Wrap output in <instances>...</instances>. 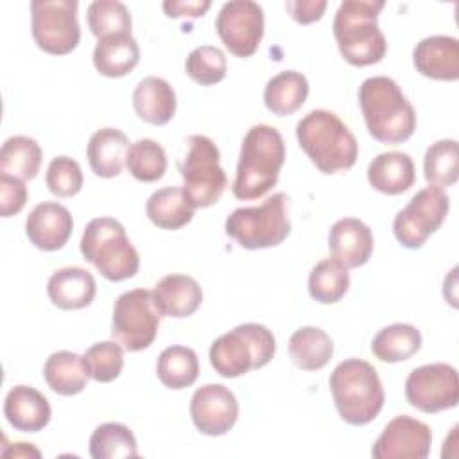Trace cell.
I'll return each instance as SVG.
<instances>
[{
    "label": "cell",
    "mask_w": 459,
    "mask_h": 459,
    "mask_svg": "<svg viewBox=\"0 0 459 459\" xmlns=\"http://www.w3.org/2000/svg\"><path fill=\"white\" fill-rule=\"evenodd\" d=\"M140 61V47L131 32L108 34L93 48V65L104 77H124Z\"/></svg>",
    "instance_id": "25"
},
{
    "label": "cell",
    "mask_w": 459,
    "mask_h": 459,
    "mask_svg": "<svg viewBox=\"0 0 459 459\" xmlns=\"http://www.w3.org/2000/svg\"><path fill=\"white\" fill-rule=\"evenodd\" d=\"M45 183L50 194H54L56 197H61V199L74 197L75 194L81 192L84 183L81 165L70 156H56L48 163Z\"/></svg>",
    "instance_id": "41"
},
{
    "label": "cell",
    "mask_w": 459,
    "mask_h": 459,
    "mask_svg": "<svg viewBox=\"0 0 459 459\" xmlns=\"http://www.w3.org/2000/svg\"><path fill=\"white\" fill-rule=\"evenodd\" d=\"M339 416L355 427L373 421L384 407V387L377 369L362 359H346L328 380Z\"/></svg>",
    "instance_id": "5"
},
{
    "label": "cell",
    "mask_w": 459,
    "mask_h": 459,
    "mask_svg": "<svg viewBox=\"0 0 459 459\" xmlns=\"http://www.w3.org/2000/svg\"><path fill=\"white\" fill-rule=\"evenodd\" d=\"M359 104L366 127L375 140L398 145L412 136L416 111L391 77H368L359 88Z\"/></svg>",
    "instance_id": "2"
},
{
    "label": "cell",
    "mask_w": 459,
    "mask_h": 459,
    "mask_svg": "<svg viewBox=\"0 0 459 459\" xmlns=\"http://www.w3.org/2000/svg\"><path fill=\"white\" fill-rule=\"evenodd\" d=\"M152 299L161 316L188 317L203 303V289L188 274H167L152 289Z\"/></svg>",
    "instance_id": "20"
},
{
    "label": "cell",
    "mask_w": 459,
    "mask_h": 459,
    "mask_svg": "<svg viewBox=\"0 0 459 459\" xmlns=\"http://www.w3.org/2000/svg\"><path fill=\"white\" fill-rule=\"evenodd\" d=\"M226 68L228 63L224 52L213 45H201L194 48L185 61L186 75L201 86L221 82L226 77Z\"/></svg>",
    "instance_id": "39"
},
{
    "label": "cell",
    "mask_w": 459,
    "mask_h": 459,
    "mask_svg": "<svg viewBox=\"0 0 459 459\" xmlns=\"http://www.w3.org/2000/svg\"><path fill=\"white\" fill-rule=\"evenodd\" d=\"M430 427L411 416L393 418L371 448L375 459H425L430 452Z\"/></svg>",
    "instance_id": "15"
},
{
    "label": "cell",
    "mask_w": 459,
    "mask_h": 459,
    "mask_svg": "<svg viewBox=\"0 0 459 459\" xmlns=\"http://www.w3.org/2000/svg\"><path fill=\"white\" fill-rule=\"evenodd\" d=\"M2 455H7V457H41V452L32 446L30 443H14L11 448H4L2 450Z\"/></svg>",
    "instance_id": "45"
},
{
    "label": "cell",
    "mask_w": 459,
    "mask_h": 459,
    "mask_svg": "<svg viewBox=\"0 0 459 459\" xmlns=\"http://www.w3.org/2000/svg\"><path fill=\"white\" fill-rule=\"evenodd\" d=\"M350 287V273L333 258L317 262L308 276V294L323 305L337 303Z\"/></svg>",
    "instance_id": "34"
},
{
    "label": "cell",
    "mask_w": 459,
    "mask_h": 459,
    "mask_svg": "<svg viewBox=\"0 0 459 459\" xmlns=\"http://www.w3.org/2000/svg\"><path fill=\"white\" fill-rule=\"evenodd\" d=\"M129 149L127 136L117 127H102L90 136L88 142V161L95 176L117 178L124 165Z\"/></svg>",
    "instance_id": "26"
},
{
    "label": "cell",
    "mask_w": 459,
    "mask_h": 459,
    "mask_svg": "<svg viewBox=\"0 0 459 459\" xmlns=\"http://www.w3.org/2000/svg\"><path fill=\"white\" fill-rule=\"evenodd\" d=\"M382 0H344L333 18V36L341 56L353 66H369L384 59L387 41L378 29Z\"/></svg>",
    "instance_id": "4"
},
{
    "label": "cell",
    "mask_w": 459,
    "mask_h": 459,
    "mask_svg": "<svg viewBox=\"0 0 459 459\" xmlns=\"http://www.w3.org/2000/svg\"><path fill=\"white\" fill-rule=\"evenodd\" d=\"M43 377L47 385L63 396L79 394L88 384V371L84 359L74 351H56L43 366Z\"/></svg>",
    "instance_id": "29"
},
{
    "label": "cell",
    "mask_w": 459,
    "mask_h": 459,
    "mask_svg": "<svg viewBox=\"0 0 459 459\" xmlns=\"http://www.w3.org/2000/svg\"><path fill=\"white\" fill-rule=\"evenodd\" d=\"M373 233L366 222L355 217H344L333 222L328 233V249L332 258L346 269L364 265L373 253Z\"/></svg>",
    "instance_id": "18"
},
{
    "label": "cell",
    "mask_w": 459,
    "mask_h": 459,
    "mask_svg": "<svg viewBox=\"0 0 459 459\" xmlns=\"http://www.w3.org/2000/svg\"><path fill=\"white\" fill-rule=\"evenodd\" d=\"M450 199L443 188L429 185L416 192L393 221L396 240L407 249H420L446 219Z\"/></svg>",
    "instance_id": "12"
},
{
    "label": "cell",
    "mask_w": 459,
    "mask_h": 459,
    "mask_svg": "<svg viewBox=\"0 0 459 459\" xmlns=\"http://www.w3.org/2000/svg\"><path fill=\"white\" fill-rule=\"evenodd\" d=\"M421 348V333L409 323H394L382 328L371 341L373 355L387 364L411 359Z\"/></svg>",
    "instance_id": "31"
},
{
    "label": "cell",
    "mask_w": 459,
    "mask_h": 459,
    "mask_svg": "<svg viewBox=\"0 0 459 459\" xmlns=\"http://www.w3.org/2000/svg\"><path fill=\"white\" fill-rule=\"evenodd\" d=\"M77 7V0L30 2L32 38L43 52L65 56L75 50L81 39Z\"/></svg>",
    "instance_id": "11"
},
{
    "label": "cell",
    "mask_w": 459,
    "mask_h": 459,
    "mask_svg": "<svg viewBox=\"0 0 459 459\" xmlns=\"http://www.w3.org/2000/svg\"><path fill=\"white\" fill-rule=\"evenodd\" d=\"M215 30L230 54L249 57L264 38V11L251 0L226 2L215 18Z\"/></svg>",
    "instance_id": "14"
},
{
    "label": "cell",
    "mask_w": 459,
    "mask_h": 459,
    "mask_svg": "<svg viewBox=\"0 0 459 459\" xmlns=\"http://www.w3.org/2000/svg\"><path fill=\"white\" fill-rule=\"evenodd\" d=\"M289 355L299 369L317 371L330 362L333 355V341L317 326H303L290 335Z\"/></svg>",
    "instance_id": "30"
},
{
    "label": "cell",
    "mask_w": 459,
    "mask_h": 459,
    "mask_svg": "<svg viewBox=\"0 0 459 459\" xmlns=\"http://www.w3.org/2000/svg\"><path fill=\"white\" fill-rule=\"evenodd\" d=\"M4 414L11 427L20 432L43 430L52 416L48 400L30 385H14L4 402Z\"/></svg>",
    "instance_id": "21"
},
{
    "label": "cell",
    "mask_w": 459,
    "mask_h": 459,
    "mask_svg": "<svg viewBox=\"0 0 459 459\" xmlns=\"http://www.w3.org/2000/svg\"><path fill=\"white\" fill-rule=\"evenodd\" d=\"M276 351L273 332L258 323H244L217 337L210 346V362L224 378H237L267 366Z\"/></svg>",
    "instance_id": "7"
},
{
    "label": "cell",
    "mask_w": 459,
    "mask_h": 459,
    "mask_svg": "<svg viewBox=\"0 0 459 459\" xmlns=\"http://www.w3.org/2000/svg\"><path fill=\"white\" fill-rule=\"evenodd\" d=\"M90 455L93 459L136 457L138 445L131 429L124 423L108 421L99 425L90 436Z\"/></svg>",
    "instance_id": "35"
},
{
    "label": "cell",
    "mask_w": 459,
    "mask_h": 459,
    "mask_svg": "<svg viewBox=\"0 0 459 459\" xmlns=\"http://www.w3.org/2000/svg\"><path fill=\"white\" fill-rule=\"evenodd\" d=\"M74 230L70 210L59 203L45 201L32 208L25 221V235L32 246L43 251L61 249Z\"/></svg>",
    "instance_id": "17"
},
{
    "label": "cell",
    "mask_w": 459,
    "mask_h": 459,
    "mask_svg": "<svg viewBox=\"0 0 459 459\" xmlns=\"http://www.w3.org/2000/svg\"><path fill=\"white\" fill-rule=\"evenodd\" d=\"M29 197L23 179L0 172V215L13 217L22 212Z\"/></svg>",
    "instance_id": "42"
},
{
    "label": "cell",
    "mask_w": 459,
    "mask_h": 459,
    "mask_svg": "<svg viewBox=\"0 0 459 459\" xmlns=\"http://www.w3.org/2000/svg\"><path fill=\"white\" fill-rule=\"evenodd\" d=\"M326 0H289L285 2V9L290 18L301 25L314 23L323 18L326 9Z\"/></svg>",
    "instance_id": "43"
},
{
    "label": "cell",
    "mask_w": 459,
    "mask_h": 459,
    "mask_svg": "<svg viewBox=\"0 0 459 459\" xmlns=\"http://www.w3.org/2000/svg\"><path fill=\"white\" fill-rule=\"evenodd\" d=\"M405 398L412 407L427 414L455 407L459 402L455 368L445 362L414 368L405 380Z\"/></svg>",
    "instance_id": "13"
},
{
    "label": "cell",
    "mask_w": 459,
    "mask_h": 459,
    "mask_svg": "<svg viewBox=\"0 0 459 459\" xmlns=\"http://www.w3.org/2000/svg\"><path fill=\"white\" fill-rule=\"evenodd\" d=\"M423 172L429 185L452 186L459 178V149L452 138L434 142L423 158Z\"/></svg>",
    "instance_id": "37"
},
{
    "label": "cell",
    "mask_w": 459,
    "mask_h": 459,
    "mask_svg": "<svg viewBox=\"0 0 459 459\" xmlns=\"http://www.w3.org/2000/svg\"><path fill=\"white\" fill-rule=\"evenodd\" d=\"M308 97V81L301 72L283 70L271 77L264 88L265 108L278 115H292Z\"/></svg>",
    "instance_id": "28"
},
{
    "label": "cell",
    "mask_w": 459,
    "mask_h": 459,
    "mask_svg": "<svg viewBox=\"0 0 459 459\" xmlns=\"http://www.w3.org/2000/svg\"><path fill=\"white\" fill-rule=\"evenodd\" d=\"M369 185L387 195L407 192L416 181V169L412 158L400 151L380 152L368 165Z\"/></svg>",
    "instance_id": "23"
},
{
    "label": "cell",
    "mask_w": 459,
    "mask_h": 459,
    "mask_svg": "<svg viewBox=\"0 0 459 459\" xmlns=\"http://www.w3.org/2000/svg\"><path fill=\"white\" fill-rule=\"evenodd\" d=\"M160 317L152 290L133 289L120 294L113 305L111 335L127 351L149 348L160 328Z\"/></svg>",
    "instance_id": "10"
},
{
    "label": "cell",
    "mask_w": 459,
    "mask_h": 459,
    "mask_svg": "<svg viewBox=\"0 0 459 459\" xmlns=\"http://www.w3.org/2000/svg\"><path fill=\"white\" fill-rule=\"evenodd\" d=\"M84 366L95 382H113L124 368V348L117 341H102L91 344L84 355Z\"/></svg>",
    "instance_id": "40"
},
{
    "label": "cell",
    "mask_w": 459,
    "mask_h": 459,
    "mask_svg": "<svg viewBox=\"0 0 459 459\" xmlns=\"http://www.w3.org/2000/svg\"><path fill=\"white\" fill-rule=\"evenodd\" d=\"M176 106V93L161 77H143L133 91V108L136 115L152 126H165L170 122Z\"/></svg>",
    "instance_id": "24"
},
{
    "label": "cell",
    "mask_w": 459,
    "mask_h": 459,
    "mask_svg": "<svg viewBox=\"0 0 459 459\" xmlns=\"http://www.w3.org/2000/svg\"><path fill=\"white\" fill-rule=\"evenodd\" d=\"M287 201L283 192H276L258 206L233 210L224 222L226 235L244 249H265L281 244L290 233Z\"/></svg>",
    "instance_id": "8"
},
{
    "label": "cell",
    "mask_w": 459,
    "mask_h": 459,
    "mask_svg": "<svg viewBox=\"0 0 459 459\" xmlns=\"http://www.w3.org/2000/svg\"><path fill=\"white\" fill-rule=\"evenodd\" d=\"M194 206L183 186H163L151 194L145 203L149 221L161 230H179L194 217Z\"/></svg>",
    "instance_id": "27"
},
{
    "label": "cell",
    "mask_w": 459,
    "mask_h": 459,
    "mask_svg": "<svg viewBox=\"0 0 459 459\" xmlns=\"http://www.w3.org/2000/svg\"><path fill=\"white\" fill-rule=\"evenodd\" d=\"M47 294L57 308L79 310L93 301L97 283L93 274L82 267H63L48 278Z\"/></svg>",
    "instance_id": "22"
},
{
    "label": "cell",
    "mask_w": 459,
    "mask_h": 459,
    "mask_svg": "<svg viewBox=\"0 0 459 459\" xmlns=\"http://www.w3.org/2000/svg\"><path fill=\"white\" fill-rule=\"evenodd\" d=\"M296 138L299 147L323 174L348 170L357 161V138L348 126L328 109L308 111L296 124Z\"/></svg>",
    "instance_id": "3"
},
{
    "label": "cell",
    "mask_w": 459,
    "mask_h": 459,
    "mask_svg": "<svg viewBox=\"0 0 459 459\" xmlns=\"http://www.w3.org/2000/svg\"><path fill=\"white\" fill-rule=\"evenodd\" d=\"M126 167L134 179L142 183H154L161 179L167 170L165 149L156 140L140 138L129 145Z\"/></svg>",
    "instance_id": "36"
},
{
    "label": "cell",
    "mask_w": 459,
    "mask_h": 459,
    "mask_svg": "<svg viewBox=\"0 0 459 459\" xmlns=\"http://www.w3.org/2000/svg\"><path fill=\"white\" fill-rule=\"evenodd\" d=\"M41 147L34 138L16 134L4 142L0 149V172L20 178L32 179L41 167Z\"/></svg>",
    "instance_id": "33"
},
{
    "label": "cell",
    "mask_w": 459,
    "mask_h": 459,
    "mask_svg": "<svg viewBox=\"0 0 459 459\" xmlns=\"http://www.w3.org/2000/svg\"><path fill=\"white\" fill-rule=\"evenodd\" d=\"M79 246L84 260L109 281H122L138 273V251L127 238L126 228L113 217L91 219Z\"/></svg>",
    "instance_id": "6"
},
{
    "label": "cell",
    "mask_w": 459,
    "mask_h": 459,
    "mask_svg": "<svg viewBox=\"0 0 459 459\" xmlns=\"http://www.w3.org/2000/svg\"><path fill=\"white\" fill-rule=\"evenodd\" d=\"M285 163V143L280 131L267 124L253 126L240 147L233 195L253 201L265 195L276 183Z\"/></svg>",
    "instance_id": "1"
},
{
    "label": "cell",
    "mask_w": 459,
    "mask_h": 459,
    "mask_svg": "<svg viewBox=\"0 0 459 459\" xmlns=\"http://www.w3.org/2000/svg\"><path fill=\"white\" fill-rule=\"evenodd\" d=\"M88 27L97 39L108 34L131 32V13L117 0H95L88 5Z\"/></svg>",
    "instance_id": "38"
},
{
    "label": "cell",
    "mask_w": 459,
    "mask_h": 459,
    "mask_svg": "<svg viewBox=\"0 0 459 459\" xmlns=\"http://www.w3.org/2000/svg\"><path fill=\"white\" fill-rule=\"evenodd\" d=\"M186 143L188 149L179 165L183 190L194 208H208L221 199L228 185L221 154L213 140L204 134H192Z\"/></svg>",
    "instance_id": "9"
},
{
    "label": "cell",
    "mask_w": 459,
    "mask_h": 459,
    "mask_svg": "<svg viewBox=\"0 0 459 459\" xmlns=\"http://www.w3.org/2000/svg\"><path fill=\"white\" fill-rule=\"evenodd\" d=\"M210 5V0H167L163 2V11L169 18H199Z\"/></svg>",
    "instance_id": "44"
},
{
    "label": "cell",
    "mask_w": 459,
    "mask_h": 459,
    "mask_svg": "<svg viewBox=\"0 0 459 459\" xmlns=\"http://www.w3.org/2000/svg\"><path fill=\"white\" fill-rule=\"evenodd\" d=\"M416 70L434 81L459 79V41L454 36L423 38L412 52Z\"/></svg>",
    "instance_id": "19"
},
{
    "label": "cell",
    "mask_w": 459,
    "mask_h": 459,
    "mask_svg": "<svg viewBox=\"0 0 459 459\" xmlns=\"http://www.w3.org/2000/svg\"><path fill=\"white\" fill-rule=\"evenodd\" d=\"M190 416L195 429L206 436H222L238 418V402L222 384H206L195 389L190 400Z\"/></svg>",
    "instance_id": "16"
},
{
    "label": "cell",
    "mask_w": 459,
    "mask_h": 459,
    "mask_svg": "<svg viewBox=\"0 0 459 459\" xmlns=\"http://www.w3.org/2000/svg\"><path fill=\"white\" fill-rule=\"evenodd\" d=\"M156 375L169 389L190 387L199 377L197 353L192 348L179 344L165 348L158 357Z\"/></svg>",
    "instance_id": "32"
}]
</instances>
